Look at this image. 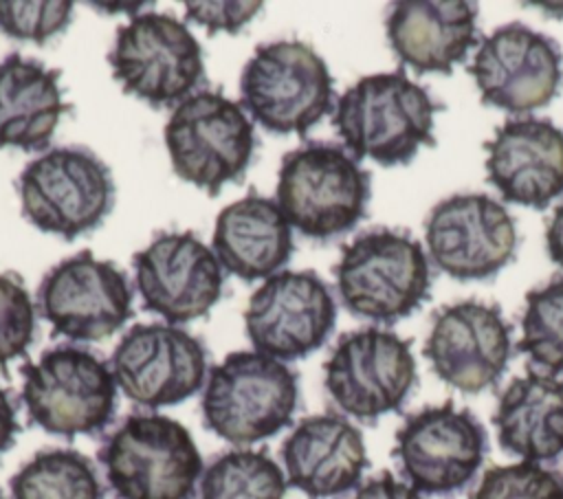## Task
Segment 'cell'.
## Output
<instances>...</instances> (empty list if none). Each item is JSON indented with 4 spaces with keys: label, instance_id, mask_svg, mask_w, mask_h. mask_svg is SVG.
Masks as SVG:
<instances>
[{
    "label": "cell",
    "instance_id": "1",
    "mask_svg": "<svg viewBox=\"0 0 563 499\" xmlns=\"http://www.w3.org/2000/svg\"><path fill=\"white\" fill-rule=\"evenodd\" d=\"M444 110L405 68L361 77L336 101L332 125L356 160L407 165L420 147H435L433 117Z\"/></svg>",
    "mask_w": 563,
    "mask_h": 499
},
{
    "label": "cell",
    "instance_id": "2",
    "mask_svg": "<svg viewBox=\"0 0 563 499\" xmlns=\"http://www.w3.org/2000/svg\"><path fill=\"white\" fill-rule=\"evenodd\" d=\"M99 462L117 499H194L202 477L191 433L161 413L128 415L103 440Z\"/></svg>",
    "mask_w": 563,
    "mask_h": 499
},
{
    "label": "cell",
    "instance_id": "3",
    "mask_svg": "<svg viewBox=\"0 0 563 499\" xmlns=\"http://www.w3.org/2000/svg\"><path fill=\"white\" fill-rule=\"evenodd\" d=\"M369 182V174L341 145L314 141L282 158L275 202L301 235L330 240L365 218Z\"/></svg>",
    "mask_w": 563,
    "mask_h": 499
},
{
    "label": "cell",
    "instance_id": "4",
    "mask_svg": "<svg viewBox=\"0 0 563 499\" xmlns=\"http://www.w3.org/2000/svg\"><path fill=\"white\" fill-rule=\"evenodd\" d=\"M297 402V374L286 363L257 350H242L211 367L202 420L231 444H253L288 426Z\"/></svg>",
    "mask_w": 563,
    "mask_h": 499
},
{
    "label": "cell",
    "instance_id": "5",
    "mask_svg": "<svg viewBox=\"0 0 563 499\" xmlns=\"http://www.w3.org/2000/svg\"><path fill=\"white\" fill-rule=\"evenodd\" d=\"M343 306L363 319L396 323L429 297V262L407 233L374 229L341 248L332 268Z\"/></svg>",
    "mask_w": 563,
    "mask_h": 499
},
{
    "label": "cell",
    "instance_id": "6",
    "mask_svg": "<svg viewBox=\"0 0 563 499\" xmlns=\"http://www.w3.org/2000/svg\"><path fill=\"white\" fill-rule=\"evenodd\" d=\"M22 402L29 420L53 435H92L108 426L117 411L112 369L92 352L59 345L35 363L22 365Z\"/></svg>",
    "mask_w": 563,
    "mask_h": 499
},
{
    "label": "cell",
    "instance_id": "7",
    "mask_svg": "<svg viewBox=\"0 0 563 499\" xmlns=\"http://www.w3.org/2000/svg\"><path fill=\"white\" fill-rule=\"evenodd\" d=\"M242 108L273 134L303 136L332 110V77L323 57L297 40L255 48L240 75Z\"/></svg>",
    "mask_w": 563,
    "mask_h": 499
},
{
    "label": "cell",
    "instance_id": "8",
    "mask_svg": "<svg viewBox=\"0 0 563 499\" xmlns=\"http://www.w3.org/2000/svg\"><path fill=\"white\" fill-rule=\"evenodd\" d=\"M165 145L174 171L213 198L227 182L242 180L257 141L242 106L222 92L200 90L174 108Z\"/></svg>",
    "mask_w": 563,
    "mask_h": 499
},
{
    "label": "cell",
    "instance_id": "9",
    "mask_svg": "<svg viewBox=\"0 0 563 499\" xmlns=\"http://www.w3.org/2000/svg\"><path fill=\"white\" fill-rule=\"evenodd\" d=\"M18 191L22 215L64 240L101 224L114 204L108 165L84 147H55L37 156L22 169Z\"/></svg>",
    "mask_w": 563,
    "mask_h": 499
},
{
    "label": "cell",
    "instance_id": "10",
    "mask_svg": "<svg viewBox=\"0 0 563 499\" xmlns=\"http://www.w3.org/2000/svg\"><path fill=\"white\" fill-rule=\"evenodd\" d=\"M108 62L123 92L154 108L185 101L205 79L198 40L167 13H139L119 26Z\"/></svg>",
    "mask_w": 563,
    "mask_h": 499
},
{
    "label": "cell",
    "instance_id": "11",
    "mask_svg": "<svg viewBox=\"0 0 563 499\" xmlns=\"http://www.w3.org/2000/svg\"><path fill=\"white\" fill-rule=\"evenodd\" d=\"M323 372L334 404L361 422L398 411L418 380L411 341L378 328L341 334Z\"/></svg>",
    "mask_w": 563,
    "mask_h": 499
},
{
    "label": "cell",
    "instance_id": "12",
    "mask_svg": "<svg viewBox=\"0 0 563 499\" xmlns=\"http://www.w3.org/2000/svg\"><path fill=\"white\" fill-rule=\"evenodd\" d=\"M488 448L482 422L453 400L424 407L405 418L391 455L420 495L451 497L477 475Z\"/></svg>",
    "mask_w": 563,
    "mask_h": 499
},
{
    "label": "cell",
    "instance_id": "13",
    "mask_svg": "<svg viewBox=\"0 0 563 499\" xmlns=\"http://www.w3.org/2000/svg\"><path fill=\"white\" fill-rule=\"evenodd\" d=\"M37 308L55 336L103 341L132 317V288L114 262L86 248L44 275Z\"/></svg>",
    "mask_w": 563,
    "mask_h": 499
},
{
    "label": "cell",
    "instance_id": "14",
    "mask_svg": "<svg viewBox=\"0 0 563 499\" xmlns=\"http://www.w3.org/2000/svg\"><path fill=\"white\" fill-rule=\"evenodd\" d=\"M466 70L486 106L526 114L548 106L559 95L563 55L545 33L510 22L479 42Z\"/></svg>",
    "mask_w": 563,
    "mask_h": 499
},
{
    "label": "cell",
    "instance_id": "15",
    "mask_svg": "<svg viewBox=\"0 0 563 499\" xmlns=\"http://www.w3.org/2000/svg\"><path fill=\"white\" fill-rule=\"evenodd\" d=\"M336 323V303L314 270H282L249 299L244 325L257 352L297 361L319 350Z\"/></svg>",
    "mask_w": 563,
    "mask_h": 499
},
{
    "label": "cell",
    "instance_id": "16",
    "mask_svg": "<svg viewBox=\"0 0 563 499\" xmlns=\"http://www.w3.org/2000/svg\"><path fill=\"white\" fill-rule=\"evenodd\" d=\"M422 354L440 380L462 393H479L504 376L512 328L497 303L464 299L433 314Z\"/></svg>",
    "mask_w": 563,
    "mask_h": 499
},
{
    "label": "cell",
    "instance_id": "17",
    "mask_svg": "<svg viewBox=\"0 0 563 499\" xmlns=\"http://www.w3.org/2000/svg\"><path fill=\"white\" fill-rule=\"evenodd\" d=\"M433 264L460 279H488L515 255L512 215L486 193H457L438 202L424 224Z\"/></svg>",
    "mask_w": 563,
    "mask_h": 499
},
{
    "label": "cell",
    "instance_id": "18",
    "mask_svg": "<svg viewBox=\"0 0 563 499\" xmlns=\"http://www.w3.org/2000/svg\"><path fill=\"white\" fill-rule=\"evenodd\" d=\"M117 387L136 404L158 409L194 396L207 374V352L189 332L167 323L132 325L112 352Z\"/></svg>",
    "mask_w": 563,
    "mask_h": 499
},
{
    "label": "cell",
    "instance_id": "19",
    "mask_svg": "<svg viewBox=\"0 0 563 499\" xmlns=\"http://www.w3.org/2000/svg\"><path fill=\"white\" fill-rule=\"evenodd\" d=\"M134 279L143 308L169 323L209 314L222 297V268L191 231L158 233L134 255Z\"/></svg>",
    "mask_w": 563,
    "mask_h": 499
},
{
    "label": "cell",
    "instance_id": "20",
    "mask_svg": "<svg viewBox=\"0 0 563 499\" xmlns=\"http://www.w3.org/2000/svg\"><path fill=\"white\" fill-rule=\"evenodd\" d=\"M486 149V180L506 202L545 209L563 193V132L550 119H506Z\"/></svg>",
    "mask_w": 563,
    "mask_h": 499
},
{
    "label": "cell",
    "instance_id": "21",
    "mask_svg": "<svg viewBox=\"0 0 563 499\" xmlns=\"http://www.w3.org/2000/svg\"><path fill=\"white\" fill-rule=\"evenodd\" d=\"M286 481L310 499L358 488L369 466L363 433L339 413L303 418L282 444Z\"/></svg>",
    "mask_w": 563,
    "mask_h": 499
},
{
    "label": "cell",
    "instance_id": "22",
    "mask_svg": "<svg viewBox=\"0 0 563 499\" xmlns=\"http://www.w3.org/2000/svg\"><path fill=\"white\" fill-rule=\"evenodd\" d=\"M385 26L398 59L418 75H451L479 42L477 7L466 0H400Z\"/></svg>",
    "mask_w": 563,
    "mask_h": 499
},
{
    "label": "cell",
    "instance_id": "23",
    "mask_svg": "<svg viewBox=\"0 0 563 499\" xmlns=\"http://www.w3.org/2000/svg\"><path fill=\"white\" fill-rule=\"evenodd\" d=\"M213 255L220 266L244 279H268L292 255V231L271 198L249 193L216 218Z\"/></svg>",
    "mask_w": 563,
    "mask_h": 499
},
{
    "label": "cell",
    "instance_id": "24",
    "mask_svg": "<svg viewBox=\"0 0 563 499\" xmlns=\"http://www.w3.org/2000/svg\"><path fill=\"white\" fill-rule=\"evenodd\" d=\"M499 446L523 462L563 455V380L530 369L501 391L493 413Z\"/></svg>",
    "mask_w": 563,
    "mask_h": 499
},
{
    "label": "cell",
    "instance_id": "25",
    "mask_svg": "<svg viewBox=\"0 0 563 499\" xmlns=\"http://www.w3.org/2000/svg\"><path fill=\"white\" fill-rule=\"evenodd\" d=\"M59 68L11 53L0 62V147L44 149L70 106L59 88Z\"/></svg>",
    "mask_w": 563,
    "mask_h": 499
},
{
    "label": "cell",
    "instance_id": "26",
    "mask_svg": "<svg viewBox=\"0 0 563 499\" xmlns=\"http://www.w3.org/2000/svg\"><path fill=\"white\" fill-rule=\"evenodd\" d=\"M9 486L11 499H103L95 464L75 448L37 451Z\"/></svg>",
    "mask_w": 563,
    "mask_h": 499
},
{
    "label": "cell",
    "instance_id": "27",
    "mask_svg": "<svg viewBox=\"0 0 563 499\" xmlns=\"http://www.w3.org/2000/svg\"><path fill=\"white\" fill-rule=\"evenodd\" d=\"M286 484L266 448L227 451L202 470L198 499H284Z\"/></svg>",
    "mask_w": 563,
    "mask_h": 499
},
{
    "label": "cell",
    "instance_id": "28",
    "mask_svg": "<svg viewBox=\"0 0 563 499\" xmlns=\"http://www.w3.org/2000/svg\"><path fill=\"white\" fill-rule=\"evenodd\" d=\"M521 339L517 350L530 358L541 374H563V277L550 279L545 286L526 295L521 317Z\"/></svg>",
    "mask_w": 563,
    "mask_h": 499
},
{
    "label": "cell",
    "instance_id": "29",
    "mask_svg": "<svg viewBox=\"0 0 563 499\" xmlns=\"http://www.w3.org/2000/svg\"><path fill=\"white\" fill-rule=\"evenodd\" d=\"M471 499H563L561 473L537 462L488 468Z\"/></svg>",
    "mask_w": 563,
    "mask_h": 499
},
{
    "label": "cell",
    "instance_id": "30",
    "mask_svg": "<svg viewBox=\"0 0 563 499\" xmlns=\"http://www.w3.org/2000/svg\"><path fill=\"white\" fill-rule=\"evenodd\" d=\"M68 0H0V31L13 40L44 44L73 20Z\"/></svg>",
    "mask_w": 563,
    "mask_h": 499
},
{
    "label": "cell",
    "instance_id": "31",
    "mask_svg": "<svg viewBox=\"0 0 563 499\" xmlns=\"http://www.w3.org/2000/svg\"><path fill=\"white\" fill-rule=\"evenodd\" d=\"M35 334L33 301L15 273H0V369L24 356Z\"/></svg>",
    "mask_w": 563,
    "mask_h": 499
},
{
    "label": "cell",
    "instance_id": "32",
    "mask_svg": "<svg viewBox=\"0 0 563 499\" xmlns=\"http://www.w3.org/2000/svg\"><path fill=\"white\" fill-rule=\"evenodd\" d=\"M262 9V2L255 0H187L185 2V15L189 22H196L207 29L209 35H216L218 31L224 33H238L244 24H249L257 11Z\"/></svg>",
    "mask_w": 563,
    "mask_h": 499
},
{
    "label": "cell",
    "instance_id": "33",
    "mask_svg": "<svg viewBox=\"0 0 563 499\" xmlns=\"http://www.w3.org/2000/svg\"><path fill=\"white\" fill-rule=\"evenodd\" d=\"M352 499H424L407 481H398L391 473H380L361 484Z\"/></svg>",
    "mask_w": 563,
    "mask_h": 499
},
{
    "label": "cell",
    "instance_id": "34",
    "mask_svg": "<svg viewBox=\"0 0 563 499\" xmlns=\"http://www.w3.org/2000/svg\"><path fill=\"white\" fill-rule=\"evenodd\" d=\"M18 431L20 424L15 415V404L9 398V393L0 387V455L13 446Z\"/></svg>",
    "mask_w": 563,
    "mask_h": 499
},
{
    "label": "cell",
    "instance_id": "35",
    "mask_svg": "<svg viewBox=\"0 0 563 499\" xmlns=\"http://www.w3.org/2000/svg\"><path fill=\"white\" fill-rule=\"evenodd\" d=\"M545 244L552 262L563 268V202L552 213V220L545 231Z\"/></svg>",
    "mask_w": 563,
    "mask_h": 499
},
{
    "label": "cell",
    "instance_id": "36",
    "mask_svg": "<svg viewBox=\"0 0 563 499\" xmlns=\"http://www.w3.org/2000/svg\"><path fill=\"white\" fill-rule=\"evenodd\" d=\"M0 499H4V495H2V490H0Z\"/></svg>",
    "mask_w": 563,
    "mask_h": 499
}]
</instances>
